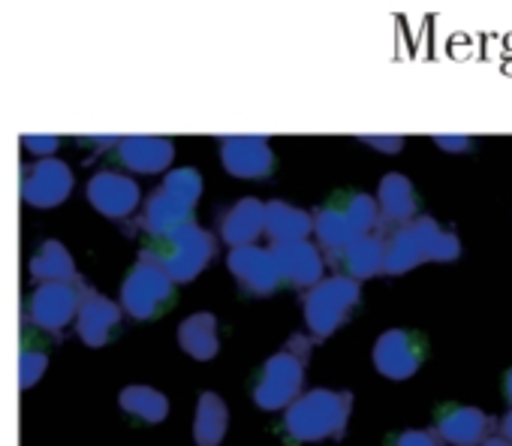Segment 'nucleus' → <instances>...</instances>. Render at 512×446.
<instances>
[{
  "mask_svg": "<svg viewBox=\"0 0 512 446\" xmlns=\"http://www.w3.org/2000/svg\"><path fill=\"white\" fill-rule=\"evenodd\" d=\"M461 257V242L455 233H446L434 217H416L389 236L383 245V272L404 275L428 260L452 263Z\"/></svg>",
  "mask_w": 512,
  "mask_h": 446,
  "instance_id": "f257e3e1",
  "label": "nucleus"
},
{
  "mask_svg": "<svg viewBox=\"0 0 512 446\" xmlns=\"http://www.w3.org/2000/svg\"><path fill=\"white\" fill-rule=\"evenodd\" d=\"M350 410H353L350 392L311 389L299 395L293 404H287L284 431L296 443H317L326 437H341L347 431Z\"/></svg>",
  "mask_w": 512,
  "mask_h": 446,
  "instance_id": "f03ea898",
  "label": "nucleus"
},
{
  "mask_svg": "<svg viewBox=\"0 0 512 446\" xmlns=\"http://www.w3.org/2000/svg\"><path fill=\"white\" fill-rule=\"evenodd\" d=\"M374 227H377V199L362 190H341L314 214V233L329 254L368 236Z\"/></svg>",
  "mask_w": 512,
  "mask_h": 446,
  "instance_id": "7ed1b4c3",
  "label": "nucleus"
},
{
  "mask_svg": "<svg viewBox=\"0 0 512 446\" xmlns=\"http://www.w3.org/2000/svg\"><path fill=\"white\" fill-rule=\"evenodd\" d=\"M308 341L293 338L287 350L275 353L253 380V401L263 410H281L293 404L305 383V359H308Z\"/></svg>",
  "mask_w": 512,
  "mask_h": 446,
  "instance_id": "20e7f679",
  "label": "nucleus"
},
{
  "mask_svg": "<svg viewBox=\"0 0 512 446\" xmlns=\"http://www.w3.org/2000/svg\"><path fill=\"white\" fill-rule=\"evenodd\" d=\"M142 254H148L172 281H193L211 260L214 254V239L199 227V223H184V227L157 236L151 248H145Z\"/></svg>",
  "mask_w": 512,
  "mask_h": 446,
  "instance_id": "39448f33",
  "label": "nucleus"
},
{
  "mask_svg": "<svg viewBox=\"0 0 512 446\" xmlns=\"http://www.w3.org/2000/svg\"><path fill=\"white\" fill-rule=\"evenodd\" d=\"M359 299H362V290L353 278L335 275V278H323L320 284H314L311 293L305 296V323L311 335L329 338L332 332H338L356 311Z\"/></svg>",
  "mask_w": 512,
  "mask_h": 446,
  "instance_id": "423d86ee",
  "label": "nucleus"
},
{
  "mask_svg": "<svg viewBox=\"0 0 512 446\" xmlns=\"http://www.w3.org/2000/svg\"><path fill=\"white\" fill-rule=\"evenodd\" d=\"M172 299H175L172 278L148 254H142L121 287L124 311L136 320H151V317L163 314L172 305Z\"/></svg>",
  "mask_w": 512,
  "mask_h": 446,
  "instance_id": "0eeeda50",
  "label": "nucleus"
},
{
  "mask_svg": "<svg viewBox=\"0 0 512 446\" xmlns=\"http://www.w3.org/2000/svg\"><path fill=\"white\" fill-rule=\"evenodd\" d=\"M428 344L419 332L407 329H389L374 344V365L389 380H407L419 371L425 362Z\"/></svg>",
  "mask_w": 512,
  "mask_h": 446,
  "instance_id": "6e6552de",
  "label": "nucleus"
},
{
  "mask_svg": "<svg viewBox=\"0 0 512 446\" xmlns=\"http://www.w3.org/2000/svg\"><path fill=\"white\" fill-rule=\"evenodd\" d=\"M73 190V169L64 160L43 157L22 172V199L34 208H55Z\"/></svg>",
  "mask_w": 512,
  "mask_h": 446,
  "instance_id": "1a4fd4ad",
  "label": "nucleus"
},
{
  "mask_svg": "<svg viewBox=\"0 0 512 446\" xmlns=\"http://www.w3.org/2000/svg\"><path fill=\"white\" fill-rule=\"evenodd\" d=\"M494 422L497 419H491L479 407L443 404L434 416V437H440L449 446H476L494 431Z\"/></svg>",
  "mask_w": 512,
  "mask_h": 446,
  "instance_id": "9d476101",
  "label": "nucleus"
},
{
  "mask_svg": "<svg viewBox=\"0 0 512 446\" xmlns=\"http://www.w3.org/2000/svg\"><path fill=\"white\" fill-rule=\"evenodd\" d=\"M223 169L235 178H266L275 169V154L263 136H226L220 142Z\"/></svg>",
  "mask_w": 512,
  "mask_h": 446,
  "instance_id": "9b49d317",
  "label": "nucleus"
},
{
  "mask_svg": "<svg viewBox=\"0 0 512 446\" xmlns=\"http://www.w3.org/2000/svg\"><path fill=\"white\" fill-rule=\"evenodd\" d=\"M79 281L73 284H43L31 296V323L43 332H61L73 323L79 311Z\"/></svg>",
  "mask_w": 512,
  "mask_h": 446,
  "instance_id": "f8f14e48",
  "label": "nucleus"
},
{
  "mask_svg": "<svg viewBox=\"0 0 512 446\" xmlns=\"http://www.w3.org/2000/svg\"><path fill=\"white\" fill-rule=\"evenodd\" d=\"M229 272L241 284V290H247L250 296L275 293L278 284H281L278 269H275V260H272V251H263V248H256V245L232 248V254H229Z\"/></svg>",
  "mask_w": 512,
  "mask_h": 446,
  "instance_id": "ddd939ff",
  "label": "nucleus"
},
{
  "mask_svg": "<svg viewBox=\"0 0 512 446\" xmlns=\"http://www.w3.org/2000/svg\"><path fill=\"white\" fill-rule=\"evenodd\" d=\"M121 326V308L106 296L94 293L91 287L79 290V311H76V332L88 347H103L115 329Z\"/></svg>",
  "mask_w": 512,
  "mask_h": 446,
  "instance_id": "4468645a",
  "label": "nucleus"
},
{
  "mask_svg": "<svg viewBox=\"0 0 512 446\" xmlns=\"http://www.w3.org/2000/svg\"><path fill=\"white\" fill-rule=\"evenodd\" d=\"M272 260L278 269V278L293 287H314L323 281V257L317 245L305 242H284L272 248Z\"/></svg>",
  "mask_w": 512,
  "mask_h": 446,
  "instance_id": "2eb2a0df",
  "label": "nucleus"
},
{
  "mask_svg": "<svg viewBox=\"0 0 512 446\" xmlns=\"http://www.w3.org/2000/svg\"><path fill=\"white\" fill-rule=\"evenodd\" d=\"M88 202L106 217H127L139 205V184L121 172H97L88 181Z\"/></svg>",
  "mask_w": 512,
  "mask_h": 446,
  "instance_id": "dca6fc26",
  "label": "nucleus"
},
{
  "mask_svg": "<svg viewBox=\"0 0 512 446\" xmlns=\"http://www.w3.org/2000/svg\"><path fill=\"white\" fill-rule=\"evenodd\" d=\"M263 220H266V205L253 196H244L232 202L223 217H220V239L232 248L253 245L256 236H263Z\"/></svg>",
  "mask_w": 512,
  "mask_h": 446,
  "instance_id": "f3484780",
  "label": "nucleus"
},
{
  "mask_svg": "<svg viewBox=\"0 0 512 446\" xmlns=\"http://www.w3.org/2000/svg\"><path fill=\"white\" fill-rule=\"evenodd\" d=\"M175 145L163 136H127L118 145V160L133 172H163L172 166Z\"/></svg>",
  "mask_w": 512,
  "mask_h": 446,
  "instance_id": "a211bd4d",
  "label": "nucleus"
},
{
  "mask_svg": "<svg viewBox=\"0 0 512 446\" xmlns=\"http://www.w3.org/2000/svg\"><path fill=\"white\" fill-rule=\"evenodd\" d=\"M190 211L193 205L187 199H181L178 193H172L169 187H157L151 196H148V205H145V214H142V227L157 239V236H166L184 223H190Z\"/></svg>",
  "mask_w": 512,
  "mask_h": 446,
  "instance_id": "6ab92c4d",
  "label": "nucleus"
},
{
  "mask_svg": "<svg viewBox=\"0 0 512 446\" xmlns=\"http://www.w3.org/2000/svg\"><path fill=\"white\" fill-rule=\"evenodd\" d=\"M263 233L275 239V245L284 242H305L314 233V217L290 202H269L266 205V220H263Z\"/></svg>",
  "mask_w": 512,
  "mask_h": 446,
  "instance_id": "aec40b11",
  "label": "nucleus"
},
{
  "mask_svg": "<svg viewBox=\"0 0 512 446\" xmlns=\"http://www.w3.org/2000/svg\"><path fill=\"white\" fill-rule=\"evenodd\" d=\"M329 260L344 269V278H353L359 284V281L383 272V242L374 236H362V239L350 242L347 248L329 254Z\"/></svg>",
  "mask_w": 512,
  "mask_h": 446,
  "instance_id": "412c9836",
  "label": "nucleus"
},
{
  "mask_svg": "<svg viewBox=\"0 0 512 446\" xmlns=\"http://www.w3.org/2000/svg\"><path fill=\"white\" fill-rule=\"evenodd\" d=\"M416 190L410 184L407 175L401 172H389L380 181V193H377V211H383V217L389 223H410L416 214Z\"/></svg>",
  "mask_w": 512,
  "mask_h": 446,
  "instance_id": "4be33fe9",
  "label": "nucleus"
},
{
  "mask_svg": "<svg viewBox=\"0 0 512 446\" xmlns=\"http://www.w3.org/2000/svg\"><path fill=\"white\" fill-rule=\"evenodd\" d=\"M178 344L187 356L208 362L217 356L220 350V338H217V317L208 311L190 314L181 326H178Z\"/></svg>",
  "mask_w": 512,
  "mask_h": 446,
  "instance_id": "5701e85b",
  "label": "nucleus"
},
{
  "mask_svg": "<svg viewBox=\"0 0 512 446\" xmlns=\"http://www.w3.org/2000/svg\"><path fill=\"white\" fill-rule=\"evenodd\" d=\"M31 278L43 281V284H76V266L73 257L67 254V248L61 242H43L37 257L31 260Z\"/></svg>",
  "mask_w": 512,
  "mask_h": 446,
  "instance_id": "b1692460",
  "label": "nucleus"
},
{
  "mask_svg": "<svg viewBox=\"0 0 512 446\" xmlns=\"http://www.w3.org/2000/svg\"><path fill=\"white\" fill-rule=\"evenodd\" d=\"M229 425V410L220 395L202 392L196 404V422H193V437L199 446H217L226 434Z\"/></svg>",
  "mask_w": 512,
  "mask_h": 446,
  "instance_id": "393cba45",
  "label": "nucleus"
},
{
  "mask_svg": "<svg viewBox=\"0 0 512 446\" xmlns=\"http://www.w3.org/2000/svg\"><path fill=\"white\" fill-rule=\"evenodd\" d=\"M118 401H121V410L124 413H130V416H136L142 422H151V425L154 422H163L166 413H169L166 395L157 392V389H151V386H127Z\"/></svg>",
  "mask_w": 512,
  "mask_h": 446,
  "instance_id": "a878e982",
  "label": "nucleus"
},
{
  "mask_svg": "<svg viewBox=\"0 0 512 446\" xmlns=\"http://www.w3.org/2000/svg\"><path fill=\"white\" fill-rule=\"evenodd\" d=\"M46 365H49V356L43 350H37V347L22 350V359H19V386L22 389L34 386L46 374Z\"/></svg>",
  "mask_w": 512,
  "mask_h": 446,
  "instance_id": "bb28decb",
  "label": "nucleus"
},
{
  "mask_svg": "<svg viewBox=\"0 0 512 446\" xmlns=\"http://www.w3.org/2000/svg\"><path fill=\"white\" fill-rule=\"evenodd\" d=\"M389 446H437V437L431 431H419V428H410V431H401L389 440Z\"/></svg>",
  "mask_w": 512,
  "mask_h": 446,
  "instance_id": "cd10ccee",
  "label": "nucleus"
},
{
  "mask_svg": "<svg viewBox=\"0 0 512 446\" xmlns=\"http://www.w3.org/2000/svg\"><path fill=\"white\" fill-rule=\"evenodd\" d=\"M22 142H25V148L34 151L37 157H49V154L58 148L61 139H58V136H25Z\"/></svg>",
  "mask_w": 512,
  "mask_h": 446,
  "instance_id": "c85d7f7f",
  "label": "nucleus"
},
{
  "mask_svg": "<svg viewBox=\"0 0 512 446\" xmlns=\"http://www.w3.org/2000/svg\"><path fill=\"white\" fill-rule=\"evenodd\" d=\"M368 145H377V148H386V151H398L404 148V139H365Z\"/></svg>",
  "mask_w": 512,
  "mask_h": 446,
  "instance_id": "c756f323",
  "label": "nucleus"
},
{
  "mask_svg": "<svg viewBox=\"0 0 512 446\" xmlns=\"http://www.w3.org/2000/svg\"><path fill=\"white\" fill-rule=\"evenodd\" d=\"M500 437L512 443V410H509V413H506V416L500 419Z\"/></svg>",
  "mask_w": 512,
  "mask_h": 446,
  "instance_id": "7c9ffc66",
  "label": "nucleus"
},
{
  "mask_svg": "<svg viewBox=\"0 0 512 446\" xmlns=\"http://www.w3.org/2000/svg\"><path fill=\"white\" fill-rule=\"evenodd\" d=\"M437 145H443V148H452V151H458V148H467V145H470V139H437Z\"/></svg>",
  "mask_w": 512,
  "mask_h": 446,
  "instance_id": "2f4dec72",
  "label": "nucleus"
},
{
  "mask_svg": "<svg viewBox=\"0 0 512 446\" xmlns=\"http://www.w3.org/2000/svg\"><path fill=\"white\" fill-rule=\"evenodd\" d=\"M476 446H512L509 440H503V437H497V434H488L482 443H476Z\"/></svg>",
  "mask_w": 512,
  "mask_h": 446,
  "instance_id": "473e14b6",
  "label": "nucleus"
},
{
  "mask_svg": "<svg viewBox=\"0 0 512 446\" xmlns=\"http://www.w3.org/2000/svg\"><path fill=\"white\" fill-rule=\"evenodd\" d=\"M503 392H506V398L512 401V368H509L506 377H503Z\"/></svg>",
  "mask_w": 512,
  "mask_h": 446,
  "instance_id": "72a5a7b5",
  "label": "nucleus"
}]
</instances>
